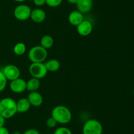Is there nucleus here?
I'll use <instances>...</instances> for the list:
<instances>
[{
  "label": "nucleus",
  "mask_w": 134,
  "mask_h": 134,
  "mask_svg": "<svg viewBox=\"0 0 134 134\" xmlns=\"http://www.w3.org/2000/svg\"><path fill=\"white\" fill-rule=\"evenodd\" d=\"M54 44V39L51 35H44L41 39V46L46 49L51 48Z\"/></svg>",
  "instance_id": "obj_17"
},
{
  "label": "nucleus",
  "mask_w": 134,
  "mask_h": 134,
  "mask_svg": "<svg viewBox=\"0 0 134 134\" xmlns=\"http://www.w3.org/2000/svg\"><path fill=\"white\" fill-rule=\"evenodd\" d=\"M76 5L79 11L82 14H85L91 11L93 7V1L92 0H78Z\"/></svg>",
  "instance_id": "obj_11"
},
{
  "label": "nucleus",
  "mask_w": 134,
  "mask_h": 134,
  "mask_svg": "<svg viewBox=\"0 0 134 134\" xmlns=\"http://www.w3.org/2000/svg\"><path fill=\"white\" fill-rule=\"evenodd\" d=\"M9 87L10 90L14 93H22L26 89V81L24 79L18 78L16 80L10 81Z\"/></svg>",
  "instance_id": "obj_8"
},
{
  "label": "nucleus",
  "mask_w": 134,
  "mask_h": 134,
  "mask_svg": "<svg viewBox=\"0 0 134 134\" xmlns=\"http://www.w3.org/2000/svg\"><path fill=\"white\" fill-rule=\"evenodd\" d=\"M51 116L58 123L67 124L71 120L72 114L68 107L63 105H58L52 109Z\"/></svg>",
  "instance_id": "obj_1"
},
{
  "label": "nucleus",
  "mask_w": 134,
  "mask_h": 134,
  "mask_svg": "<svg viewBox=\"0 0 134 134\" xmlns=\"http://www.w3.org/2000/svg\"><path fill=\"white\" fill-rule=\"evenodd\" d=\"M23 134H40L39 131L36 129H28L24 132Z\"/></svg>",
  "instance_id": "obj_23"
},
{
  "label": "nucleus",
  "mask_w": 134,
  "mask_h": 134,
  "mask_svg": "<svg viewBox=\"0 0 134 134\" xmlns=\"http://www.w3.org/2000/svg\"><path fill=\"white\" fill-rule=\"evenodd\" d=\"M47 56V50L41 45L34 46L28 52V58L31 63H44Z\"/></svg>",
  "instance_id": "obj_3"
},
{
  "label": "nucleus",
  "mask_w": 134,
  "mask_h": 134,
  "mask_svg": "<svg viewBox=\"0 0 134 134\" xmlns=\"http://www.w3.org/2000/svg\"><path fill=\"white\" fill-rule=\"evenodd\" d=\"M30 18L34 22L37 23H41L43 22L46 18V13L44 10L39 8L31 10Z\"/></svg>",
  "instance_id": "obj_12"
},
{
  "label": "nucleus",
  "mask_w": 134,
  "mask_h": 134,
  "mask_svg": "<svg viewBox=\"0 0 134 134\" xmlns=\"http://www.w3.org/2000/svg\"><path fill=\"white\" fill-rule=\"evenodd\" d=\"M13 134H20V132H18V131H15V132H14V133Z\"/></svg>",
  "instance_id": "obj_29"
},
{
  "label": "nucleus",
  "mask_w": 134,
  "mask_h": 134,
  "mask_svg": "<svg viewBox=\"0 0 134 134\" xmlns=\"http://www.w3.org/2000/svg\"><path fill=\"white\" fill-rule=\"evenodd\" d=\"M54 134H73L72 131L68 127H58L54 132Z\"/></svg>",
  "instance_id": "obj_20"
},
{
  "label": "nucleus",
  "mask_w": 134,
  "mask_h": 134,
  "mask_svg": "<svg viewBox=\"0 0 134 134\" xmlns=\"http://www.w3.org/2000/svg\"><path fill=\"white\" fill-rule=\"evenodd\" d=\"M31 9L27 5H19L14 9V16L17 20L21 21L26 20L30 18Z\"/></svg>",
  "instance_id": "obj_6"
},
{
  "label": "nucleus",
  "mask_w": 134,
  "mask_h": 134,
  "mask_svg": "<svg viewBox=\"0 0 134 134\" xmlns=\"http://www.w3.org/2000/svg\"><path fill=\"white\" fill-rule=\"evenodd\" d=\"M33 2L36 6L41 7L46 3L45 0H33Z\"/></svg>",
  "instance_id": "obj_24"
},
{
  "label": "nucleus",
  "mask_w": 134,
  "mask_h": 134,
  "mask_svg": "<svg viewBox=\"0 0 134 134\" xmlns=\"http://www.w3.org/2000/svg\"><path fill=\"white\" fill-rule=\"evenodd\" d=\"M47 70L50 72H56L60 67V63L56 59H51L44 63Z\"/></svg>",
  "instance_id": "obj_16"
},
{
  "label": "nucleus",
  "mask_w": 134,
  "mask_h": 134,
  "mask_svg": "<svg viewBox=\"0 0 134 134\" xmlns=\"http://www.w3.org/2000/svg\"><path fill=\"white\" fill-rule=\"evenodd\" d=\"M29 72L33 78L40 80L47 76L48 70L44 63H32L29 67Z\"/></svg>",
  "instance_id": "obj_5"
},
{
  "label": "nucleus",
  "mask_w": 134,
  "mask_h": 134,
  "mask_svg": "<svg viewBox=\"0 0 134 134\" xmlns=\"http://www.w3.org/2000/svg\"><path fill=\"white\" fill-rule=\"evenodd\" d=\"M30 106L31 105L27 98H21L16 102L17 112H26L30 110Z\"/></svg>",
  "instance_id": "obj_14"
},
{
  "label": "nucleus",
  "mask_w": 134,
  "mask_h": 134,
  "mask_svg": "<svg viewBox=\"0 0 134 134\" xmlns=\"http://www.w3.org/2000/svg\"><path fill=\"white\" fill-rule=\"evenodd\" d=\"M133 95H134V89H133Z\"/></svg>",
  "instance_id": "obj_30"
},
{
  "label": "nucleus",
  "mask_w": 134,
  "mask_h": 134,
  "mask_svg": "<svg viewBox=\"0 0 134 134\" xmlns=\"http://www.w3.org/2000/svg\"><path fill=\"white\" fill-rule=\"evenodd\" d=\"M69 23L75 26H77L81 22L84 20V16L82 13L79 11H74L70 13L68 17Z\"/></svg>",
  "instance_id": "obj_13"
},
{
  "label": "nucleus",
  "mask_w": 134,
  "mask_h": 134,
  "mask_svg": "<svg viewBox=\"0 0 134 134\" xmlns=\"http://www.w3.org/2000/svg\"><path fill=\"white\" fill-rule=\"evenodd\" d=\"M7 84V80L4 76L2 71H0V92L3 91L5 89Z\"/></svg>",
  "instance_id": "obj_19"
},
{
  "label": "nucleus",
  "mask_w": 134,
  "mask_h": 134,
  "mask_svg": "<svg viewBox=\"0 0 134 134\" xmlns=\"http://www.w3.org/2000/svg\"><path fill=\"white\" fill-rule=\"evenodd\" d=\"M3 73L7 80L13 81L16 79L20 78V69L15 65L9 64L5 66L3 69Z\"/></svg>",
  "instance_id": "obj_7"
},
{
  "label": "nucleus",
  "mask_w": 134,
  "mask_h": 134,
  "mask_svg": "<svg viewBox=\"0 0 134 134\" xmlns=\"http://www.w3.org/2000/svg\"><path fill=\"white\" fill-rule=\"evenodd\" d=\"M14 1H17V2H23V1H26V0H14Z\"/></svg>",
  "instance_id": "obj_28"
},
{
  "label": "nucleus",
  "mask_w": 134,
  "mask_h": 134,
  "mask_svg": "<svg viewBox=\"0 0 134 134\" xmlns=\"http://www.w3.org/2000/svg\"><path fill=\"white\" fill-rule=\"evenodd\" d=\"M26 51V46L24 43L20 42V43H16L14 45V49H13V51H14V54L18 56L24 55Z\"/></svg>",
  "instance_id": "obj_18"
},
{
  "label": "nucleus",
  "mask_w": 134,
  "mask_h": 134,
  "mask_svg": "<svg viewBox=\"0 0 134 134\" xmlns=\"http://www.w3.org/2000/svg\"><path fill=\"white\" fill-rule=\"evenodd\" d=\"M68 3L71 4H77L78 0H67Z\"/></svg>",
  "instance_id": "obj_27"
},
{
  "label": "nucleus",
  "mask_w": 134,
  "mask_h": 134,
  "mask_svg": "<svg viewBox=\"0 0 134 134\" xmlns=\"http://www.w3.org/2000/svg\"><path fill=\"white\" fill-rule=\"evenodd\" d=\"M103 126L96 119H90L86 121L82 127V134H102Z\"/></svg>",
  "instance_id": "obj_4"
},
{
  "label": "nucleus",
  "mask_w": 134,
  "mask_h": 134,
  "mask_svg": "<svg viewBox=\"0 0 134 134\" xmlns=\"http://www.w3.org/2000/svg\"><path fill=\"white\" fill-rule=\"evenodd\" d=\"M93 30V26L88 20H84L82 22L77 26V32L82 36H87L90 35Z\"/></svg>",
  "instance_id": "obj_9"
},
{
  "label": "nucleus",
  "mask_w": 134,
  "mask_h": 134,
  "mask_svg": "<svg viewBox=\"0 0 134 134\" xmlns=\"http://www.w3.org/2000/svg\"><path fill=\"white\" fill-rule=\"evenodd\" d=\"M17 112L16 102L10 97L0 100V114L5 118H10Z\"/></svg>",
  "instance_id": "obj_2"
},
{
  "label": "nucleus",
  "mask_w": 134,
  "mask_h": 134,
  "mask_svg": "<svg viewBox=\"0 0 134 134\" xmlns=\"http://www.w3.org/2000/svg\"><path fill=\"white\" fill-rule=\"evenodd\" d=\"M0 134H10L8 129L5 126H2L0 127Z\"/></svg>",
  "instance_id": "obj_25"
},
{
  "label": "nucleus",
  "mask_w": 134,
  "mask_h": 134,
  "mask_svg": "<svg viewBox=\"0 0 134 134\" xmlns=\"http://www.w3.org/2000/svg\"><path fill=\"white\" fill-rule=\"evenodd\" d=\"M27 99H28L31 106H39L43 102V96L37 91L30 92Z\"/></svg>",
  "instance_id": "obj_10"
},
{
  "label": "nucleus",
  "mask_w": 134,
  "mask_h": 134,
  "mask_svg": "<svg viewBox=\"0 0 134 134\" xmlns=\"http://www.w3.org/2000/svg\"><path fill=\"white\" fill-rule=\"evenodd\" d=\"M46 4L51 7H56L61 5L63 0H45Z\"/></svg>",
  "instance_id": "obj_21"
},
{
  "label": "nucleus",
  "mask_w": 134,
  "mask_h": 134,
  "mask_svg": "<svg viewBox=\"0 0 134 134\" xmlns=\"http://www.w3.org/2000/svg\"><path fill=\"white\" fill-rule=\"evenodd\" d=\"M57 123H58L56 122V121L52 116L48 118L46 121V125L49 128H54V127H56Z\"/></svg>",
  "instance_id": "obj_22"
},
{
  "label": "nucleus",
  "mask_w": 134,
  "mask_h": 134,
  "mask_svg": "<svg viewBox=\"0 0 134 134\" xmlns=\"http://www.w3.org/2000/svg\"><path fill=\"white\" fill-rule=\"evenodd\" d=\"M40 81L39 79L32 78L26 81V89L30 92L37 91L40 87Z\"/></svg>",
  "instance_id": "obj_15"
},
{
  "label": "nucleus",
  "mask_w": 134,
  "mask_h": 134,
  "mask_svg": "<svg viewBox=\"0 0 134 134\" xmlns=\"http://www.w3.org/2000/svg\"><path fill=\"white\" fill-rule=\"evenodd\" d=\"M5 118L0 114V127H2V126H4V124H5Z\"/></svg>",
  "instance_id": "obj_26"
}]
</instances>
